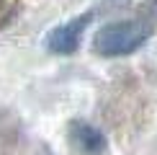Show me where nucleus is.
Masks as SVG:
<instances>
[{
    "mask_svg": "<svg viewBox=\"0 0 157 155\" xmlns=\"http://www.w3.org/2000/svg\"><path fill=\"white\" fill-rule=\"evenodd\" d=\"M152 36V26L139 18H124V21L103 23L93 36V49L101 57H126L144 47Z\"/></svg>",
    "mask_w": 157,
    "mask_h": 155,
    "instance_id": "obj_1",
    "label": "nucleus"
},
{
    "mask_svg": "<svg viewBox=\"0 0 157 155\" xmlns=\"http://www.w3.org/2000/svg\"><path fill=\"white\" fill-rule=\"evenodd\" d=\"M90 21H93V13H80V16L54 26V29L44 36V47H47L52 54H72V52L80 47L82 34H85V29H88Z\"/></svg>",
    "mask_w": 157,
    "mask_h": 155,
    "instance_id": "obj_2",
    "label": "nucleus"
},
{
    "mask_svg": "<svg viewBox=\"0 0 157 155\" xmlns=\"http://www.w3.org/2000/svg\"><path fill=\"white\" fill-rule=\"evenodd\" d=\"M67 140H70V145H72L77 153H82V155H103L106 147H108L106 134H103L95 124H90V121H85V119H72L70 121Z\"/></svg>",
    "mask_w": 157,
    "mask_h": 155,
    "instance_id": "obj_3",
    "label": "nucleus"
}]
</instances>
